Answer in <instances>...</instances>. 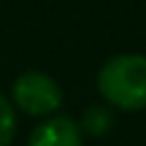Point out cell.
Wrapping results in <instances>:
<instances>
[{
  "instance_id": "obj_1",
  "label": "cell",
  "mask_w": 146,
  "mask_h": 146,
  "mask_svg": "<svg viewBox=\"0 0 146 146\" xmlns=\"http://www.w3.org/2000/svg\"><path fill=\"white\" fill-rule=\"evenodd\" d=\"M98 90L115 108H146V56L121 54L108 59L98 74Z\"/></svg>"
},
{
  "instance_id": "obj_2",
  "label": "cell",
  "mask_w": 146,
  "mask_h": 146,
  "mask_svg": "<svg viewBox=\"0 0 146 146\" xmlns=\"http://www.w3.org/2000/svg\"><path fill=\"white\" fill-rule=\"evenodd\" d=\"M13 103L28 115H49L62 105V90L49 74L26 72L13 82Z\"/></svg>"
},
{
  "instance_id": "obj_3",
  "label": "cell",
  "mask_w": 146,
  "mask_h": 146,
  "mask_svg": "<svg viewBox=\"0 0 146 146\" xmlns=\"http://www.w3.org/2000/svg\"><path fill=\"white\" fill-rule=\"evenodd\" d=\"M28 146H82V131L69 115H54L36 126Z\"/></svg>"
},
{
  "instance_id": "obj_4",
  "label": "cell",
  "mask_w": 146,
  "mask_h": 146,
  "mask_svg": "<svg viewBox=\"0 0 146 146\" xmlns=\"http://www.w3.org/2000/svg\"><path fill=\"white\" fill-rule=\"evenodd\" d=\"M110 126H113V115H110V110H105L103 105H92V108H87L85 115H82V128H85L87 133H92V136L105 133Z\"/></svg>"
},
{
  "instance_id": "obj_5",
  "label": "cell",
  "mask_w": 146,
  "mask_h": 146,
  "mask_svg": "<svg viewBox=\"0 0 146 146\" xmlns=\"http://www.w3.org/2000/svg\"><path fill=\"white\" fill-rule=\"evenodd\" d=\"M15 136V110L0 95V146H8Z\"/></svg>"
}]
</instances>
